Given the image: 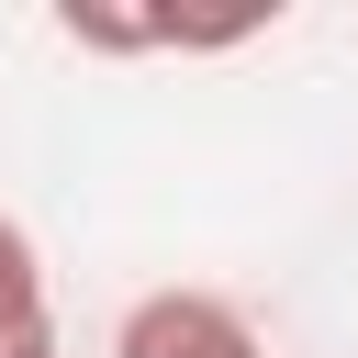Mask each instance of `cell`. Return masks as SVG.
I'll use <instances>...</instances> for the list:
<instances>
[{"label":"cell","instance_id":"cell-1","mask_svg":"<svg viewBox=\"0 0 358 358\" xmlns=\"http://www.w3.org/2000/svg\"><path fill=\"white\" fill-rule=\"evenodd\" d=\"M112 358H268V336L224 291H145L112 324Z\"/></svg>","mask_w":358,"mask_h":358},{"label":"cell","instance_id":"cell-2","mask_svg":"<svg viewBox=\"0 0 358 358\" xmlns=\"http://www.w3.org/2000/svg\"><path fill=\"white\" fill-rule=\"evenodd\" d=\"M0 358H56V291L11 213H0Z\"/></svg>","mask_w":358,"mask_h":358}]
</instances>
